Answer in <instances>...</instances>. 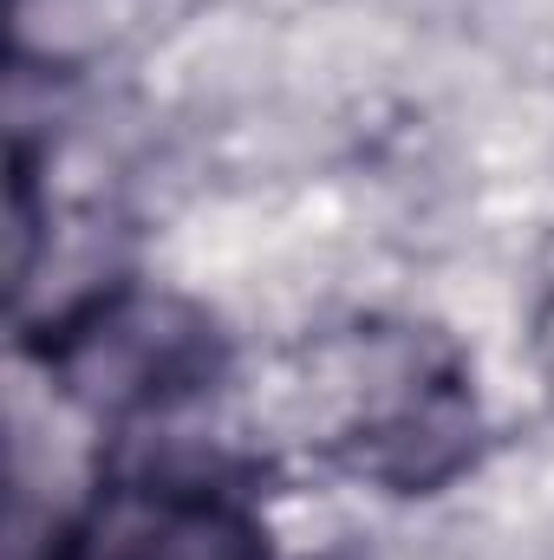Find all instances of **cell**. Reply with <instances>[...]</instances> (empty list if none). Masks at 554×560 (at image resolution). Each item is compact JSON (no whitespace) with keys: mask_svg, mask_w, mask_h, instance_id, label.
Wrapping results in <instances>:
<instances>
[{"mask_svg":"<svg viewBox=\"0 0 554 560\" xmlns=\"http://www.w3.org/2000/svg\"><path fill=\"white\" fill-rule=\"evenodd\" d=\"M46 365L99 418H150L203 398L222 378V332L176 293H99L53 326Z\"/></svg>","mask_w":554,"mask_h":560,"instance_id":"6da1fadb","label":"cell"},{"mask_svg":"<svg viewBox=\"0 0 554 560\" xmlns=\"http://www.w3.org/2000/svg\"><path fill=\"white\" fill-rule=\"evenodd\" d=\"M339 463L353 476H372L385 489H437L457 476L476 450V398L450 352H424V339L366 352V392L333 436Z\"/></svg>","mask_w":554,"mask_h":560,"instance_id":"7a4b0ae2","label":"cell"},{"mask_svg":"<svg viewBox=\"0 0 554 560\" xmlns=\"http://www.w3.org/2000/svg\"><path fill=\"white\" fill-rule=\"evenodd\" d=\"M46 560H268V535L203 476H125L59 522Z\"/></svg>","mask_w":554,"mask_h":560,"instance_id":"3957f363","label":"cell"},{"mask_svg":"<svg viewBox=\"0 0 554 560\" xmlns=\"http://www.w3.org/2000/svg\"><path fill=\"white\" fill-rule=\"evenodd\" d=\"M529 346H535V365L554 385V242L542 255V300H535V319H529Z\"/></svg>","mask_w":554,"mask_h":560,"instance_id":"277c9868","label":"cell"}]
</instances>
